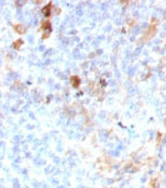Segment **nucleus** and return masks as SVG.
Here are the masks:
<instances>
[{"label":"nucleus","instance_id":"4","mask_svg":"<svg viewBox=\"0 0 166 188\" xmlns=\"http://www.w3.org/2000/svg\"><path fill=\"white\" fill-rule=\"evenodd\" d=\"M14 30H15L20 35H24L26 33V28L23 25V24H14Z\"/></svg>","mask_w":166,"mask_h":188},{"label":"nucleus","instance_id":"3","mask_svg":"<svg viewBox=\"0 0 166 188\" xmlns=\"http://www.w3.org/2000/svg\"><path fill=\"white\" fill-rule=\"evenodd\" d=\"M51 9H53V4L49 3V4H46L43 9H41V13H43V15H45L46 18H49V16L51 15Z\"/></svg>","mask_w":166,"mask_h":188},{"label":"nucleus","instance_id":"7","mask_svg":"<svg viewBox=\"0 0 166 188\" xmlns=\"http://www.w3.org/2000/svg\"><path fill=\"white\" fill-rule=\"evenodd\" d=\"M156 182H157V178H154L153 181H151V187H153V188L156 187Z\"/></svg>","mask_w":166,"mask_h":188},{"label":"nucleus","instance_id":"1","mask_svg":"<svg viewBox=\"0 0 166 188\" xmlns=\"http://www.w3.org/2000/svg\"><path fill=\"white\" fill-rule=\"evenodd\" d=\"M156 32H157V20L156 19H153L149 25V28L145 30L144 35H143V43H146L149 40H151L156 35Z\"/></svg>","mask_w":166,"mask_h":188},{"label":"nucleus","instance_id":"2","mask_svg":"<svg viewBox=\"0 0 166 188\" xmlns=\"http://www.w3.org/2000/svg\"><path fill=\"white\" fill-rule=\"evenodd\" d=\"M40 30H43V32H45L43 34V39H48L49 38V35L51 34V32H53V28H51V23L49 19H45L44 22H41L40 24Z\"/></svg>","mask_w":166,"mask_h":188},{"label":"nucleus","instance_id":"6","mask_svg":"<svg viewBox=\"0 0 166 188\" xmlns=\"http://www.w3.org/2000/svg\"><path fill=\"white\" fill-rule=\"evenodd\" d=\"M23 43H24V42H23V39H16L15 42L13 43V48H14V49H16V50H19L20 48H21Z\"/></svg>","mask_w":166,"mask_h":188},{"label":"nucleus","instance_id":"5","mask_svg":"<svg viewBox=\"0 0 166 188\" xmlns=\"http://www.w3.org/2000/svg\"><path fill=\"white\" fill-rule=\"evenodd\" d=\"M70 83L74 88H79L80 87V78L76 77V75H72V77L70 78Z\"/></svg>","mask_w":166,"mask_h":188}]
</instances>
